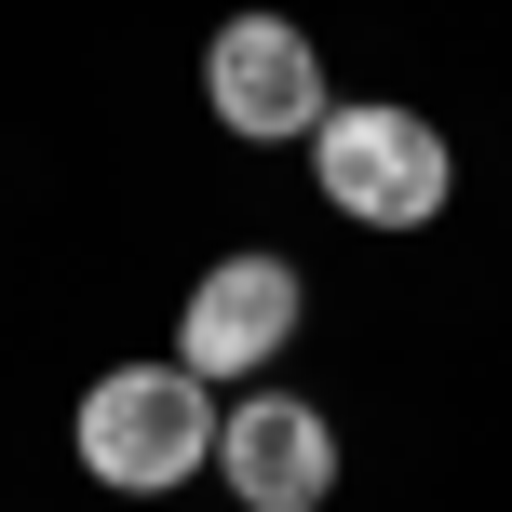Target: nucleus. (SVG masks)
Listing matches in <instances>:
<instances>
[{
	"mask_svg": "<svg viewBox=\"0 0 512 512\" xmlns=\"http://www.w3.org/2000/svg\"><path fill=\"white\" fill-rule=\"evenodd\" d=\"M203 108L216 135H243V149H310V122H324V41H310L297 14H216L203 41Z\"/></svg>",
	"mask_w": 512,
	"mask_h": 512,
	"instance_id": "20e7f679",
	"label": "nucleus"
},
{
	"mask_svg": "<svg viewBox=\"0 0 512 512\" xmlns=\"http://www.w3.org/2000/svg\"><path fill=\"white\" fill-rule=\"evenodd\" d=\"M337 418H324V391H283V378H256L216 405V486H230L243 512H324L337 499Z\"/></svg>",
	"mask_w": 512,
	"mask_h": 512,
	"instance_id": "39448f33",
	"label": "nucleus"
},
{
	"mask_svg": "<svg viewBox=\"0 0 512 512\" xmlns=\"http://www.w3.org/2000/svg\"><path fill=\"white\" fill-rule=\"evenodd\" d=\"M68 445H81V472H95L108 499H176V486L216 472V391L189 378L176 351L162 364H108V378L81 391Z\"/></svg>",
	"mask_w": 512,
	"mask_h": 512,
	"instance_id": "f03ea898",
	"label": "nucleus"
},
{
	"mask_svg": "<svg viewBox=\"0 0 512 512\" xmlns=\"http://www.w3.org/2000/svg\"><path fill=\"white\" fill-rule=\"evenodd\" d=\"M297 324H310L297 256L283 243H230V256H203V283L176 297V364L203 391H256L283 351H297Z\"/></svg>",
	"mask_w": 512,
	"mask_h": 512,
	"instance_id": "7ed1b4c3",
	"label": "nucleus"
},
{
	"mask_svg": "<svg viewBox=\"0 0 512 512\" xmlns=\"http://www.w3.org/2000/svg\"><path fill=\"white\" fill-rule=\"evenodd\" d=\"M310 189H324L351 230H432L459 203V149H445L432 108L405 95H337L310 122Z\"/></svg>",
	"mask_w": 512,
	"mask_h": 512,
	"instance_id": "f257e3e1",
	"label": "nucleus"
}]
</instances>
